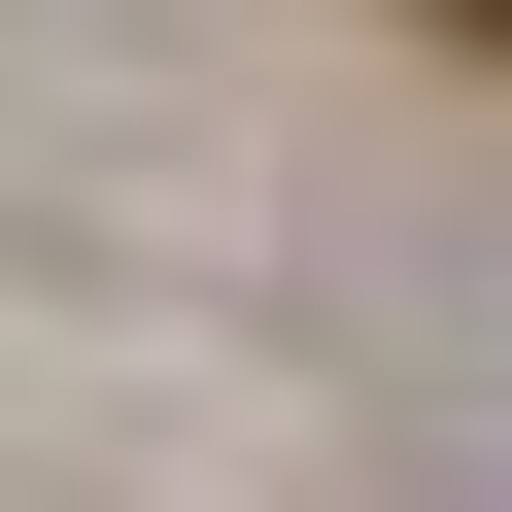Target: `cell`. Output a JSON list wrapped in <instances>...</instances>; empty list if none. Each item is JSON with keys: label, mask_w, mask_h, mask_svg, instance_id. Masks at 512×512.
<instances>
[{"label": "cell", "mask_w": 512, "mask_h": 512, "mask_svg": "<svg viewBox=\"0 0 512 512\" xmlns=\"http://www.w3.org/2000/svg\"><path fill=\"white\" fill-rule=\"evenodd\" d=\"M410 35H478V69H512V0H410Z\"/></svg>", "instance_id": "6da1fadb"}]
</instances>
